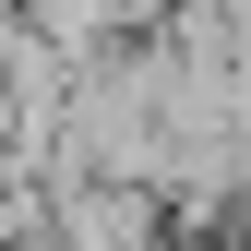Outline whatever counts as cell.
<instances>
[{
	"mask_svg": "<svg viewBox=\"0 0 251 251\" xmlns=\"http://www.w3.org/2000/svg\"><path fill=\"white\" fill-rule=\"evenodd\" d=\"M0 251H12V239H0Z\"/></svg>",
	"mask_w": 251,
	"mask_h": 251,
	"instance_id": "2",
	"label": "cell"
},
{
	"mask_svg": "<svg viewBox=\"0 0 251 251\" xmlns=\"http://www.w3.org/2000/svg\"><path fill=\"white\" fill-rule=\"evenodd\" d=\"M36 251H179V215L155 179H96V168H48Z\"/></svg>",
	"mask_w": 251,
	"mask_h": 251,
	"instance_id": "1",
	"label": "cell"
}]
</instances>
